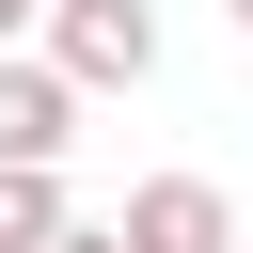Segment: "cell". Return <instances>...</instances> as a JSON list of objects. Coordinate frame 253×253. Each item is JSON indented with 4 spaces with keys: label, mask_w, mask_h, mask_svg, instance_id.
<instances>
[{
    "label": "cell",
    "mask_w": 253,
    "mask_h": 253,
    "mask_svg": "<svg viewBox=\"0 0 253 253\" xmlns=\"http://www.w3.org/2000/svg\"><path fill=\"white\" fill-rule=\"evenodd\" d=\"M126 253H237V206L206 174H142L126 190Z\"/></svg>",
    "instance_id": "3"
},
{
    "label": "cell",
    "mask_w": 253,
    "mask_h": 253,
    "mask_svg": "<svg viewBox=\"0 0 253 253\" xmlns=\"http://www.w3.org/2000/svg\"><path fill=\"white\" fill-rule=\"evenodd\" d=\"M63 237V174H16L0 158V253H47Z\"/></svg>",
    "instance_id": "4"
},
{
    "label": "cell",
    "mask_w": 253,
    "mask_h": 253,
    "mask_svg": "<svg viewBox=\"0 0 253 253\" xmlns=\"http://www.w3.org/2000/svg\"><path fill=\"white\" fill-rule=\"evenodd\" d=\"M47 63H63L79 95H142V79H158V0H63V16H47Z\"/></svg>",
    "instance_id": "1"
},
{
    "label": "cell",
    "mask_w": 253,
    "mask_h": 253,
    "mask_svg": "<svg viewBox=\"0 0 253 253\" xmlns=\"http://www.w3.org/2000/svg\"><path fill=\"white\" fill-rule=\"evenodd\" d=\"M221 16H237V32H253V0H221Z\"/></svg>",
    "instance_id": "7"
},
{
    "label": "cell",
    "mask_w": 253,
    "mask_h": 253,
    "mask_svg": "<svg viewBox=\"0 0 253 253\" xmlns=\"http://www.w3.org/2000/svg\"><path fill=\"white\" fill-rule=\"evenodd\" d=\"M63 142H79V79H63L47 47H16V63H0V158H16V174H63Z\"/></svg>",
    "instance_id": "2"
},
{
    "label": "cell",
    "mask_w": 253,
    "mask_h": 253,
    "mask_svg": "<svg viewBox=\"0 0 253 253\" xmlns=\"http://www.w3.org/2000/svg\"><path fill=\"white\" fill-rule=\"evenodd\" d=\"M47 253H126V221H63V237H47Z\"/></svg>",
    "instance_id": "6"
},
{
    "label": "cell",
    "mask_w": 253,
    "mask_h": 253,
    "mask_svg": "<svg viewBox=\"0 0 253 253\" xmlns=\"http://www.w3.org/2000/svg\"><path fill=\"white\" fill-rule=\"evenodd\" d=\"M47 16H63V0H0V63H16V47H47Z\"/></svg>",
    "instance_id": "5"
}]
</instances>
